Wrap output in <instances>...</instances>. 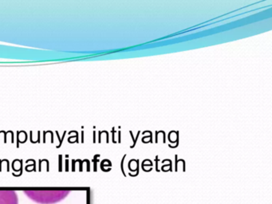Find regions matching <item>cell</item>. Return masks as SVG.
<instances>
[{"instance_id":"6da1fadb","label":"cell","mask_w":272,"mask_h":204,"mask_svg":"<svg viewBox=\"0 0 272 204\" xmlns=\"http://www.w3.org/2000/svg\"><path fill=\"white\" fill-rule=\"evenodd\" d=\"M70 190H26L24 193L31 200L41 204L60 202L70 194Z\"/></svg>"},{"instance_id":"7a4b0ae2","label":"cell","mask_w":272,"mask_h":204,"mask_svg":"<svg viewBox=\"0 0 272 204\" xmlns=\"http://www.w3.org/2000/svg\"><path fill=\"white\" fill-rule=\"evenodd\" d=\"M0 204H19L17 193L11 190H0Z\"/></svg>"}]
</instances>
